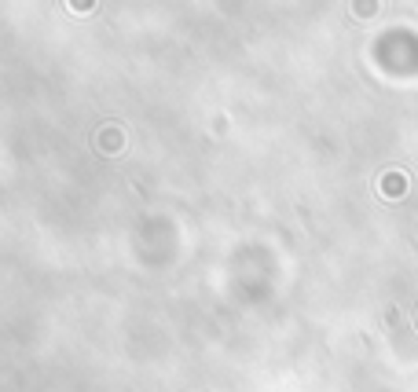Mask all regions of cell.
<instances>
[{"label":"cell","mask_w":418,"mask_h":392,"mask_svg":"<svg viewBox=\"0 0 418 392\" xmlns=\"http://www.w3.org/2000/svg\"><path fill=\"white\" fill-rule=\"evenodd\" d=\"M70 4H74V11H92V8H88L92 0H70Z\"/></svg>","instance_id":"1"}]
</instances>
